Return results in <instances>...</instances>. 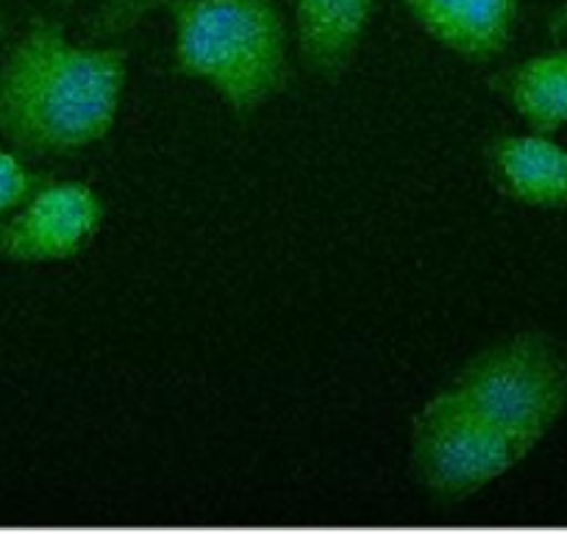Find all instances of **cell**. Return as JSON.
I'll list each match as a JSON object with an SVG mask.
<instances>
[{"label": "cell", "mask_w": 567, "mask_h": 534, "mask_svg": "<svg viewBox=\"0 0 567 534\" xmlns=\"http://www.w3.org/2000/svg\"><path fill=\"white\" fill-rule=\"evenodd\" d=\"M523 456L451 407L440 392L417 410L409 432V468L437 501H465L517 468Z\"/></svg>", "instance_id": "cell-4"}, {"label": "cell", "mask_w": 567, "mask_h": 534, "mask_svg": "<svg viewBox=\"0 0 567 534\" xmlns=\"http://www.w3.org/2000/svg\"><path fill=\"white\" fill-rule=\"evenodd\" d=\"M437 392L526 460L567 412V353L543 331H520L467 359Z\"/></svg>", "instance_id": "cell-3"}, {"label": "cell", "mask_w": 567, "mask_h": 534, "mask_svg": "<svg viewBox=\"0 0 567 534\" xmlns=\"http://www.w3.org/2000/svg\"><path fill=\"white\" fill-rule=\"evenodd\" d=\"M106 204L84 182H42L0 217V256L14 265H51L84 254L101 234Z\"/></svg>", "instance_id": "cell-5"}, {"label": "cell", "mask_w": 567, "mask_h": 534, "mask_svg": "<svg viewBox=\"0 0 567 534\" xmlns=\"http://www.w3.org/2000/svg\"><path fill=\"white\" fill-rule=\"evenodd\" d=\"M495 187L528 209H567V148L548 134H495L484 148Z\"/></svg>", "instance_id": "cell-7"}, {"label": "cell", "mask_w": 567, "mask_h": 534, "mask_svg": "<svg viewBox=\"0 0 567 534\" xmlns=\"http://www.w3.org/2000/svg\"><path fill=\"white\" fill-rule=\"evenodd\" d=\"M40 184V176L14 151L0 145V217L18 209Z\"/></svg>", "instance_id": "cell-10"}, {"label": "cell", "mask_w": 567, "mask_h": 534, "mask_svg": "<svg viewBox=\"0 0 567 534\" xmlns=\"http://www.w3.org/2000/svg\"><path fill=\"white\" fill-rule=\"evenodd\" d=\"M489 86L509 103L528 131L550 137L567 125V45L534 53L501 70Z\"/></svg>", "instance_id": "cell-9"}, {"label": "cell", "mask_w": 567, "mask_h": 534, "mask_svg": "<svg viewBox=\"0 0 567 534\" xmlns=\"http://www.w3.org/2000/svg\"><path fill=\"white\" fill-rule=\"evenodd\" d=\"M128 51L70 40L34 20L0 62V137L25 154H75L117 125Z\"/></svg>", "instance_id": "cell-1"}, {"label": "cell", "mask_w": 567, "mask_h": 534, "mask_svg": "<svg viewBox=\"0 0 567 534\" xmlns=\"http://www.w3.org/2000/svg\"><path fill=\"white\" fill-rule=\"evenodd\" d=\"M0 40H3V18H0Z\"/></svg>", "instance_id": "cell-13"}, {"label": "cell", "mask_w": 567, "mask_h": 534, "mask_svg": "<svg viewBox=\"0 0 567 534\" xmlns=\"http://www.w3.org/2000/svg\"><path fill=\"white\" fill-rule=\"evenodd\" d=\"M171 3L173 0H112L109 7H103L97 12L92 31L97 37L123 34V31L134 29L148 12H154L159 7H171Z\"/></svg>", "instance_id": "cell-11"}, {"label": "cell", "mask_w": 567, "mask_h": 534, "mask_svg": "<svg viewBox=\"0 0 567 534\" xmlns=\"http://www.w3.org/2000/svg\"><path fill=\"white\" fill-rule=\"evenodd\" d=\"M59 3H73V0H59Z\"/></svg>", "instance_id": "cell-14"}, {"label": "cell", "mask_w": 567, "mask_h": 534, "mask_svg": "<svg viewBox=\"0 0 567 534\" xmlns=\"http://www.w3.org/2000/svg\"><path fill=\"white\" fill-rule=\"evenodd\" d=\"M375 0H292L301 59L318 79L340 81L357 62Z\"/></svg>", "instance_id": "cell-8"}, {"label": "cell", "mask_w": 567, "mask_h": 534, "mask_svg": "<svg viewBox=\"0 0 567 534\" xmlns=\"http://www.w3.org/2000/svg\"><path fill=\"white\" fill-rule=\"evenodd\" d=\"M176 73L250 117L290 84V31L276 0H173Z\"/></svg>", "instance_id": "cell-2"}, {"label": "cell", "mask_w": 567, "mask_h": 534, "mask_svg": "<svg viewBox=\"0 0 567 534\" xmlns=\"http://www.w3.org/2000/svg\"><path fill=\"white\" fill-rule=\"evenodd\" d=\"M403 12L443 51L489 64L515 37L520 0H401Z\"/></svg>", "instance_id": "cell-6"}, {"label": "cell", "mask_w": 567, "mask_h": 534, "mask_svg": "<svg viewBox=\"0 0 567 534\" xmlns=\"http://www.w3.org/2000/svg\"><path fill=\"white\" fill-rule=\"evenodd\" d=\"M548 31L556 37V40L567 42V0L561 7L554 9V14L548 18Z\"/></svg>", "instance_id": "cell-12"}]
</instances>
